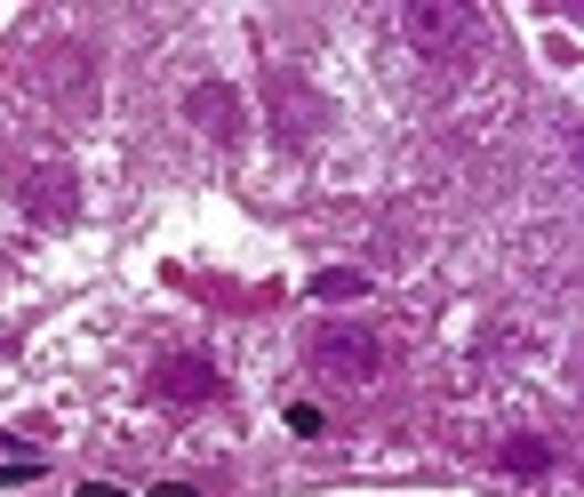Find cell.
<instances>
[{
    "instance_id": "cell-1",
    "label": "cell",
    "mask_w": 584,
    "mask_h": 497,
    "mask_svg": "<svg viewBox=\"0 0 584 497\" xmlns=\"http://www.w3.org/2000/svg\"><path fill=\"white\" fill-rule=\"evenodd\" d=\"M313 370L328 385H376V377L393 370V345L376 338L368 321H321L313 329Z\"/></svg>"
},
{
    "instance_id": "cell-2",
    "label": "cell",
    "mask_w": 584,
    "mask_h": 497,
    "mask_svg": "<svg viewBox=\"0 0 584 497\" xmlns=\"http://www.w3.org/2000/svg\"><path fill=\"white\" fill-rule=\"evenodd\" d=\"M400 41L425 56H465L480 41V9L472 0H408L400 9Z\"/></svg>"
},
{
    "instance_id": "cell-3",
    "label": "cell",
    "mask_w": 584,
    "mask_h": 497,
    "mask_svg": "<svg viewBox=\"0 0 584 497\" xmlns=\"http://www.w3.org/2000/svg\"><path fill=\"white\" fill-rule=\"evenodd\" d=\"M153 393H160L168 410H192V402H217L225 377H217V361H209V353H168L160 370H153Z\"/></svg>"
},
{
    "instance_id": "cell-4",
    "label": "cell",
    "mask_w": 584,
    "mask_h": 497,
    "mask_svg": "<svg viewBox=\"0 0 584 497\" xmlns=\"http://www.w3.org/2000/svg\"><path fill=\"white\" fill-rule=\"evenodd\" d=\"M185 113H192V128H209L217 145H240V137H249V105H240V89H225V81H200V89L185 96Z\"/></svg>"
},
{
    "instance_id": "cell-5",
    "label": "cell",
    "mask_w": 584,
    "mask_h": 497,
    "mask_svg": "<svg viewBox=\"0 0 584 497\" xmlns=\"http://www.w3.org/2000/svg\"><path fill=\"white\" fill-rule=\"evenodd\" d=\"M73 169H32L24 177V201H32V217H49V225H64V217H73Z\"/></svg>"
},
{
    "instance_id": "cell-6",
    "label": "cell",
    "mask_w": 584,
    "mask_h": 497,
    "mask_svg": "<svg viewBox=\"0 0 584 497\" xmlns=\"http://www.w3.org/2000/svg\"><path fill=\"white\" fill-rule=\"evenodd\" d=\"M313 297L321 306H353V297H368V273L361 265H328V273H313Z\"/></svg>"
},
{
    "instance_id": "cell-7",
    "label": "cell",
    "mask_w": 584,
    "mask_h": 497,
    "mask_svg": "<svg viewBox=\"0 0 584 497\" xmlns=\"http://www.w3.org/2000/svg\"><path fill=\"white\" fill-rule=\"evenodd\" d=\"M497 466H504V474H529V482H536V474H553V449H544L536 434H512Z\"/></svg>"
},
{
    "instance_id": "cell-8",
    "label": "cell",
    "mask_w": 584,
    "mask_h": 497,
    "mask_svg": "<svg viewBox=\"0 0 584 497\" xmlns=\"http://www.w3.org/2000/svg\"><path fill=\"white\" fill-rule=\"evenodd\" d=\"M73 497H128V489H113V482H81Z\"/></svg>"
},
{
    "instance_id": "cell-9",
    "label": "cell",
    "mask_w": 584,
    "mask_h": 497,
    "mask_svg": "<svg viewBox=\"0 0 584 497\" xmlns=\"http://www.w3.org/2000/svg\"><path fill=\"white\" fill-rule=\"evenodd\" d=\"M153 497H200V489H185V482H160V489H153Z\"/></svg>"
}]
</instances>
